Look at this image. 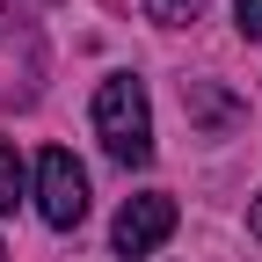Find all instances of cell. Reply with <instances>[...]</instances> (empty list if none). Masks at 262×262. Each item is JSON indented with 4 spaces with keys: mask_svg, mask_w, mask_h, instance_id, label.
<instances>
[{
    "mask_svg": "<svg viewBox=\"0 0 262 262\" xmlns=\"http://www.w3.org/2000/svg\"><path fill=\"white\" fill-rule=\"evenodd\" d=\"M95 139L110 146L117 168H146L153 160V102H146V80L110 73L95 88Z\"/></svg>",
    "mask_w": 262,
    "mask_h": 262,
    "instance_id": "6da1fadb",
    "label": "cell"
},
{
    "mask_svg": "<svg viewBox=\"0 0 262 262\" xmlns=\"http://www.w3.org/2000/svg\"><path fill=\"white\" fill-rule=\"evenodd\" d=\"M37 211H44V226H58V233H73V226L88 219V175H80V160L66 146H51L37 160Z\"/></svg>",
    "mask_w": 262,
    "mask_h": 262,
    "instance_id": "7a4b0ae2",
    "label": "cell"
},
{
    "mask_svg": "<svg viewBox=\"0 0 262 262\" xmlns=\"http://www.w3.org/2000/svg\"><path fill=\"white\" fill-rule=\"evenodd\" d=\"M168 233H175V196L146 189V196H131V204L117 211V226H110V248H117L124 262H139V255H153Z\"/></svg>",
    "mask_w": 262,
    "mask_h": 262,
    "instance_id": "3957f363",
    "label": "cell"
},
{
    "mask_svg": "<svg viewBox=\"0 0 262 262\" xmlns=\"http://www.w3.org/2000/svg\"><path fill=\"white\" fill-rule=\"evenodd\" d=\"M182 110L204 124V131H226V124H233V102H226L211 80H182Z\"/></svg>",
    "mask_w": 262,
    "mask_h": 262,
    "instance_id": "277c9868",
    "label": "cell"
},
{
    "mask_svg": "<svg viewBox=\"0 0 262 262\" xmlns=\"http://www.w3.org/2000/svg\"><path fill=\"white\" fill-rule=\"evenodd\" d=\"M15 204H22V153L0 146V211H15Z\"/></svg>",
    "mask_w": 262,
    "mask_h": 262,
    "instance_id": "5b68a950",
    "label": "cell"
},
{
    "mask_svg": "<svg viewBox=\"0 0 262 262\" xmlns=\"http://www.w3.org/2000/svg\"><path fill=\"white\" fill-rule=\"evenodd\" d=\"M196 8H204V0H146V15H153L160 29H182V22H196Z\"/></svg>",
    "mask_w": 262,
    "mask_h": 262,
    "instance_id": "8992f818",
    "label": "cell"
},
{
    "mask_svg": "<svg viewBox=\"0 0 262 262\" xmlns=\"http://www.w3.org/2000/svg\"><path fill=\"white\" fill-rule=\"evenodd\" d=\"M233 22H241L248 44H262V0H233Z\"/></svg>",
    "mask_w": 262,
    "mask_h": 262,
    "instance_id": "52a82bcc",
    "label": "cell"
},
{
    "mask_svg": "<svg viewBox=\"0 0 262 262\" xmlns=\"http://www.w3.org/2000/svg\"><path fill=\"white\" fill-rule=\"evenodd\" d=\"M248 233L262 241V196H255V204H248Z\"/></svg>",
    "mask_w": 262,
    "mask_h": 262,
    "instance_id": "ba28073f",
    "label": "cell"
},
{
    "mask_svg": "<svg viewBox=\"0 0 262 262\" xmlns=\"http://www.w3.org/2000/svg\"><path fill=\"white\" fill-rule=\"evenodd\" d=\"M0 22H8V15H0Z\"/></svg>",
    "mask_w": 262,
    "mask_h": 262,
    "instance_id": "9c48e42d",
    "label": "cell"
},
{
    "mask_svg": "<svg viewBox=\"0 0 262 262\" xmlns=\"http://www.w3.org/2000/svg\"><path fill=\"white\" fill-rule=\"evenodd\" d=\"M0 255H8V248H0Z\"/></svg>",
    "mask_w": 262,
    "mask_h": 262,
    "instance_id": "30bf717a",
    "label": "cell"
}]
</instances>
